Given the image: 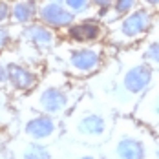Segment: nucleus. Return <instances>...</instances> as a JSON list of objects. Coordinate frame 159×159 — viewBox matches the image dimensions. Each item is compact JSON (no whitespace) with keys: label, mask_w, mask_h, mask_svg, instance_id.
<instances>
[{"label":"nucleus","mask_w":159,"mask_h":159,"mask_svg":"<svg viewBox=\"0 0 159 159\" xmlns=\"http://www.w3.org/2000/svg\"><path fill=\"white\" fill-rule=\"evenodd\" d=\"M154 77L156 70L143 59L139 46L121 48L115 57V70L106 82L104 97L119 115H132Z\"/></svg>","instance_id":"obj_1"},{"label":"nucleus","mask_w":159,"mask_h":159,"mask_svg":"<svg viewBox=\"0 0 159 159\" xmlns=\"http://www.w3.org/2000/svg\"><path fill=\"white\" fill-rule=\"evenodd\" d=\"M104 64V51L99 44L92 46H80L70 51L68 55V66L73 75L77 77H88L101 71Z\"/></svg>","instance_id":"obj_5"},{"label":"nucleus","mask_w":159,"mask_h":159,"mask_svg":"<svg viewBox=\"0 0 159 159\" xmlns=\"http://www.w3.org/2000/svg\"><path fill=\"white\" fill-rule=\"evenodd\" d=\"M159 135L134 115H117L111 135L102 146L104 157L148 159L154 157Z\"/></svg>","instance_id":"obj_2"},{"label":"nucleus","mask_w":159,"mask_h":159,"mask_svg":"<svg viewBox=\"0 0 159 159\" xmlns=\"http://www.w3.org/2000/svg\"><path fill=\"white\" fill-rule=\"evenodd\" d=\"M9 20H11V4L0 0V24H6Z\"/></svg>","instance_id":"obj_18"},{"label":"nucleus","mask_w":159,"mask_h":159,"mask_svg":"<svg viewBox=\"0 0 159 159\" xmlns=\"http://www.w3.org/2000/svg\"><path fill=\"white\" fill-rule=\"evenodd\" d=\"M35 102H37L35 106L39 108V111H44V113L57 117V115H62L71 106V93L68 90H64L62 86L49 84L37 92Z\"/></svg>","instance_id":"obj_7"},{"label":"nucleus","mask_w":159,"mask_h":159,"mask_svg":"<svg viewBox=\"0 0 159 159\" xmlns=\"http://www.w3.org/2000/svg\"><path fill=\"white\" fill-rule=\"evenodd\" d=\"M143 59L150 64L156 71H159V15H156V20L152 24V30L148 31V35L137 44Z\"/></svg>","instance_id":"obj_13"},{"label":"nucleus","mask_w":159,"mask_h":159,"mask_svg":"<svg viewBox=\"0 0 159 159\" xmlns=\"http://www.w3.org/2000/svg\"><path fill=\"white\" fill-rule=\"evenodd\" d=\"M64 6L70 9V11H73L75 15H79V13H84L90 6H92V0H62Z\"/></svg>","instance_id":"obj_17"},{"label":"nucleus","mask_w":159,"mask_h":159,"mask_svg":"<svg viewBox=\"0 0 159 159\" xmlns=\"http://www.w3.org/2000/svg\"><path fill=\"white\" fill-rule=\"evenodd\" d=\"M18 156L24 157V159H49V157H53V154L49 152V148L46 144H42L40 141H33V139L24 146V150Z\"/></svg>","instance_id":"obj_16"},{"label":"nucleus","mask_w":159,"mask_h":159,"mask_svg":"<svg viewBox=\"0 0 159 159\" xmlns=\"http://www.w3.org/2000/svg\"><path fill=\"white\" fill-rule=\"evenodd\" d=\"M37 2H39V0H37Z\"/></svg>","instance_id":"obj_23"},{"label":"nucleus","mask_w":159,"mask_h":159,"mask_svg":"<svg viewBox=\"0 0 159 159\" xmlns=\"http://www.w3.org/2000/svg\"><path fill=\"white\" fill-rule=\"evenodd\" d=\"M139 6H141L139 0H113V4L102 13V16H101L99 20L110 24V22H113V20H117V18H121V16L128 15L130 11H134V9L139 7Z\"/></svg>","instance_id":"obj_15"},{"label":"nucleus","mask_w":159,"mask_h":159,"mask_svg":"<svg viewBox=\"0 0 159 159\" xmlns=\"http://www.w3.org/2000/svg\"><path fill=\"white\" fill-rule=\"evenodd\" d=\"M111 4H113V0H92V6H93V7H97V11H99V15H97L99 18L102 16V13L110 7Z\"/></svg>","instance_id":"obj_19"},{"label":"nucleus","mask_w":159,"mask_h":159,"mask_svg":"<svg viewBox=\"0 0 159 159\" xmlns=\"http://www.w3.org/2000/svg\"><path fill=\"white\" fill-rule=\"evenodd\" d=\"M132 115L146 125L156 135H159V71H156L152 84L141 95Z\"/></svg>","instance_id":"obj_6"},{"label":"nucleus","mask_w":159,"mask_h":159,"mask_svg":"<svg viewBox=\"0 0 159 159\" xmlns=\"http://www.w3.org/2000/svg\"><path fill=\"white\" fill-rule=\"evenodd\" d=\"M139 4L148 11H152L154 15H159V0H139Z\"/></svg>","instance_id":"obj_21"},{"label":"nucleus","mask_w":159,"mask_h":159,"mask_svg":"<svg viewBox=\"0 0 159 159\" xmlns=\"http://www.w3.org/2000/svg\"><path fill=\"white\" fill-rule=\"evenodd\" d=\"M2 84H7V70H6V64L0 62V86Z\"/></svg>","instance_id":"obj_22"},{"label":"nucleus","mask_w":159,"mask_h":159,"mask_svg":"<svg viewBox=\"0 0 159 159\" xmlns=\"http://www.w3.org/2000/svg\"><path fill=\"white\" fill-rule=\"evenodd\" d=\"M106 28L95 22V20H84V22H73L71 26L66 28V33L70 37V40L77 42V44H95L102 37H106Z\"/></svg>","instance_id":"obj_10"},{"label":"nucleus","mask_w":159,"mask_h":159,"mask_svg":"<svg viewBox=\"0 0 159 159\" xmlns=\"http://www.w3.org/2000/svg\"><path fill=\"white\" fill-rule=\"evenodd\" d=\"M22 37L24 40H28L30 44L37 46V48H53L57 42V35L53 31V28L46 26L44 22H30L24 26L22 30Z\"/></svg>","instance_id":"obj_11"},{"label":"nucleus","mask_w":159,"mask_h":159,"mask_svg":"<svg viewBox=\"0 0 159 159\" xmlns=\"http://www.w3.org/2000/svg\"><path fill=\"white\" fill-rule=\"evenodd\" d=\"M117 115L108 102H97V106L84 108L73 119V132L82 141L104 144L111 135Z\"/></svg>","instance_id":"obj_4"},{"label":"nucleus","mask_w":159,"mask_h":159,"mask_svg":"<svg viewBox=\"0 0 159 159\" xmlns=\"http://www.w3.org/2000/svg\"><path fill=\"white\" fill-rule=\"evenodd\" d=\"M156 20V15L148 11L146 7L139 6L128 15L121 16L108 24L106 31V40L113 48H130L137 46L148 31L152 30V24Z\"/></svg>","instance_id":"obj_3"},{"label":"nucleus","mask_w":159,"mask_h":159,"mask_svg":"<svg viewBox=\"0 0 159 159\" xmlns=\"http://www.w3.org/2000/svg\"><path fill=\"white\" fill-rule=\"evenodd\" d=\"M7 70V84L16 90V92H30L37 86V75L33 73L30 68H26L24 64L18 62H7L6 64Z\"/></svg>","instance_id":"obj_12"},{"label":"nucleus","mask_w":159,"mask_h":159,"mask_svg":"<svg viewBox=\"0 0 159 159\" xmlns=\"http://www.w3.org/2000/svg\"><path fill=\"white\" fill-rule=\"evenodd\" d=\"M57 130H59V126H57L55 117L49 115V113H44V111L28 117L26 123H24V134H26V137H30L33 141H40V143L51 139L57 134Z\"/></svg>","instance_id":"obj_9"},{"label":"nucleus","mask_w":159,"mask_h":159,"mask_svg":"<svg viewBox=\"0 0 159 159\" xmlns=\"http://www.w3.org/2000/svg\"><path fill=\"white\" fill-rule=\"evenodd\" d=\"M77 15L64 6L62 0H44L39 6V20L53 30H66L75 22Z\"/></svg>","instance_id":"obj_8"},{"label":"nucleus","mask_w":159,"mask_h":159,"mask_svg":"<svg viewBox=\"0 0 159 159\" xmlns=\"http://www.w3.org/2000/svg\"><path fill=\"white\" fill-rule=\"evenodd\" d=\"M11 40V33L7 28H4V24H0V49H4Z\"/></svg>","instance_id":"obj_20"},{"label":"nucleus","mask_w":159,"mask_h":159,"mask_svg":"<svg viewBox=\"0 0 159 159\" xmlns=\"http://www.w3.org/2000/svg\"><path fill=\"white\" fill-rule=\"evenodd\" d=\"M39 18V4L37 0H15L11 4V20L15 24L26 26Z\"/></svg>","instance_id":"obj_14"}]
</instances>
